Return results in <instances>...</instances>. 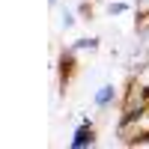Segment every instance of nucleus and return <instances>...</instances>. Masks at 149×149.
I'll return each mask as SVG.
<instances>
[{
	"label": "nucleus",
	"mask_w": 149,
	"mask_h": 149,
	"mask_svg": "<svg viewBox=\"0 0 149 149\" xmlns=\"http://www.w3.org/2000/svg\"><path fill=\"white\" fill-rule=\"evenodd\" d=\"M86 143H93V128H90V122H84V125L74 131L72 146H74V149H81V146H86Z\"/></svg>",
	"instance_id": "nucleus-1"
},
{
	"label": "nucleus",
	"mask_w": 149,
	"mask_h": 149,
	"mask_svg": "<svg viewBox=\"0 0 149 149\" xmlns=\"http://www.w3.org/2000/svg\"><path fill=\"white\" fill-rule=\"evenodd\" d=\"M110 95H113V90H110V86H102V90H98V95H95V104H107Z\"/></svg>",
	"instance_id": "nucleus-2"
}]
</instances>
